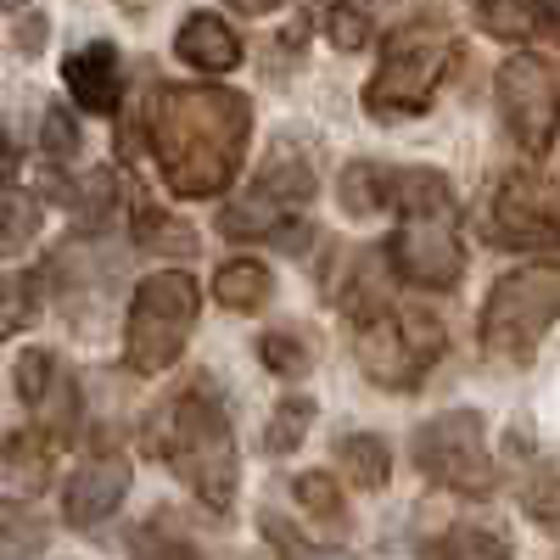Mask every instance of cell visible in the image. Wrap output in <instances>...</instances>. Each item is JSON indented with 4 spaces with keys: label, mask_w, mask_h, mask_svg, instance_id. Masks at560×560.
<instances>
[{
    "label": "cell",
    "mask_w": 560,
    "mask_h": 560,
    "mask_svg": "<svg viewBox=\"0 0 560 560\" xmlns=\"http://www.w3.org/2000/svg\"><path fill=\"white\" fill-rule=\"evenodd\" d=\"M39 34H45V23H39V18H34V23H28V28H23V51H39Z\"/></svg>",
    "instance_id": "obj_37"
},
{
    "label": "cell",
    "mask_w": 560,
    "mask_h": 560,
    "mask_svg": "<svg viewBox=\"0 0 560 560\" xmlns=\"http://www.w3.org/2000/svg\"><path fill=\"white\" fill-rule=\"evenodd\" d=\"M387 208L409 213V219H432L454 208V191L438 168H387Z\"/></svg>",
    "instance_id": "obj_15"
},
{
    "label": "cell",
    "mask_w": 560,
    "mask_h": 560,
    "mask_svg": "<svg viewBox=\"0 0 560 560\" xmlns=\"http://www.w3.org/2000/svg\"><path fill=\"white\" fill-rule=\"evenodd\" d=\"M51 471H57V448L51 438L39 432H12L0 443V504H28L51 488Z\"/></svg>",
    "instance_id": "obj_13"
},
{
    "label": "cell",
    "mask_w": 560,
    "mask_h": 560,
    "mask_svg": "<svg viewBox=\"0 0 560 560\" xmlns=\"http://www.w3.org/2000/svg\"><path fill=\"white\" fill-rule=\"evenodd\" d=\"M135 236L147 242L152 253H163V258H185V253H197V230H191V224H174L163 208H140Z\"/></svg>",
    "instance_id": "obj_25"
},
{
    "label": "cell",
    "mask_w": 560,
    "mask_h": 560,
    "mask_svg": "<svg viewBox=\"0 0 560 560\" xmlns=\"http://www.w3.org/2000/svg\"><path fill=\"white\" fill-rule=\"evenodd\" d=\"M287 224V202H275L269 191H253L247 197H236L224 213H219V230L224 236H236V242H253V236H275V230Z\"/></svg>",
    "instance_id": "obj_18"
},
{
    "label": "cell",
    "mask_w": 560,
    "mask_h": 560,
    "mask_svg": "<svg viewBox=\"0 0 560 560\" xmlns=\"http://www.w3.org/2000/svg\"><path fill=\"white\" fill-rule=\"evenodd\" d=\"M275 292V275L258 264V258H236L213 275V298L230 308V314H258Z\"/></svg>",
    "instance_id": "obj_17"
},
{
    "label": "cell",
    "mask_w": 560,
    "mask_h": 560,
    "mask_svg": "<svg viewBox=\"0 0 560 560\" xmlns=\"http://www.w3.org/2000/svg\"><path fill=\"white\" fill-rule=\"evenodd\" d=\"M314 168L298 158V152H275L269 163H264V174H258V191H269L275 202H287V208H298V202H308L314 197Z\"/></svg>",
    "instance_id": "obj_21"
},
{
    "label": "cell",
    "mask_w": 560,
    "mask_h": 560,
    "mask_svg": "<svg viewBox=\"0 0 560 560\" xmlns=\"http://www.w3.org/2000/svg\"><path fill=\"white\" fill-rule=\"evenodd\" d=\"M325 34L337 39V51H359V45L370 39V12H359V7H331V18H325Z\"/></svg>",
    "instance_id": "obj_32"
},
{
    "label": "cell",
    "mask_w": 560,
    "mask_h": 560,
    "mask_svg": "<svg viewBox=\"0 0 560 560\" xmlns=\"http://www.w3.org/2000/svg\"><path fill=\"white\" fill-rule=\"evenodd\" d=\"M124 7H140V0H124Z\"/></svg>",
    "instance_id": "obj_39"
},
{
    "label": "cell",
    "mask_w": 560,
    "mask_h": 560,
    "mask_svg": "<svg viewBox=\"0 0 560 560\" xmlns=\"http://www.w3.org/2000/svg\"><path fill=\"white\" fill-rule=\"evenodd\" d=\"M499 113L522 152H544L560 129V79L544 57H510L499 68Z\"/></svg>",
    "instance_id": "obj_8"
},
{
    "label": "cell",
    "mask_w": 560,
    "mask_h": 560,
    "mask_svg": "<svg viewBox=\"0 0 560 560\" xmlns=\"http://www.w3.org/2000/svg\"><path fill=\"white\" fill-rule=\"evenodd\" d=\"M308 427H314V398H303V393L280 398V409L269 415L264 448H269V454H292V448H298V443L308 438Z\"/></svg>",
    "instance_id": "obj_24"
},
{
    "label": "cell",
    "mask_w": 560,
    "mask_h": 560,
    "mask_svg": "<svg viewBox=\"0 0 560 560\" xmlns=\"http://www.w3.org/2000/svg\"><path fill=\"white\" fill-rule=\"evenodd\" d=\"M258 348H264V364L275 376H308L314 370V348H308L303 331H269Z\"/></svg>",
    "instance_id": "obj_26"
},
{
    "label": "cell",
    "mask_w": 560,
    "mask_h": 560,
    "mask_svg": "<svg viewBox=\"0 0 560 560\" xmlns=\"http://www.w3.org/2000/svg\"><path fill=\"white\" fill-rule=\"evenodd\" d=\"M454 62V34L438 28V23H409L398 28L387 45H382V68L376 79L364 84V113L370 118H415L427 113L438 84Z\"/></svg>",
    "instance_id": "obj_4"
},
{
    "label": "cell",
    "mask_w": 560,
    "mask_h": 560,
    "mask_svg": "<svg viewBox=\"0 0 560 560\" xmlns=\"http://www.w3.org/2000/svg\"><path fill=\"white\" fill-rule=\"evenodd\" d=\"M555 319H560V264H522L482 303V348L493 359H533Z\"/></svg>",
    "instance_id": "obj_5"
},
{
    "label": "cell",
    "mask_w": 560,
    "mask_h": 560,
    "mask_svg": "<svg viewBox=\"0 0 560 560\" xmlns=\"http://www.w3.org/2000/svg\"><path fill=\"white\" fill-rule=\"evenodd\" d=\"M12 168H18V140H12L7 124H0V179H12Z\"/></svg>",
    "instance_id": "obj_35"
},
{
    "label": "cell",
    "mask_w": 560,
    "mask_h": 560,
    "mask_svg": "<svg viewBox=\"0 0 560 560\" xmlns=\"http://www.w3.org/2000/svg\"><path fill=\"white\" fill-rule=\"evenodd\" d=\"M292 493L303 499V510H308V516H319V522H342V516H348L337 482L325 477V471H303V477L292 482Z\"/></svg>",
    "instance_id": "obj_27"
},
{
    "label": "cell",
    "mask_w": 560,
    "mask_h": 560,
    "mask_svg": "<svg viewBox=\"0 0 560 560\" xmlns=\"http://www.w3.org/2000/svg\"><path fill=\"white\" fill-rule=\"evenodd\" d=\"M39 303H45V292H39L34 269H12L7 280H0V342L28 331V325L39 319Z\"/></svg>",
    "instance_id": "obj_19"
},
{
    "label": "cell",
    "mask_w": 560,
    "mask_h": 560,
    "mask_svg": "<svg viewBox=\"0 0 560 560\" xmlns=\"http://www.w3.org/2000/svg\"><path fill=\"white\" fill-rule=\"evenodd\" d=\"M163 448H168V465L191 482V493L208 504V510H230L236 504V438H230V420L219 409L213 393H185L174 409H168V427H163Z\"/></svg>",
    "instance_id": "obj_2"
},
{
    "label": "cell",
    "mask_w": 560,
    "mask_h": 560,
    "mask_svg": "<svg viewBox=\"0 0 560 560\" xmlns=\"http://www.w3.org/2000/svg\"><path fill=\"white\" fill-rule=\"evenodd\" d=\"M337 465H342V477H348L353 488H387V471H393L387 443H382V438H370V432H353V438H342V448H337Z\"/></svg>",
    "instance_id": "obj_20"
},
{
    "label": "cell",
    "mask_w": 560,
    "mask_h": 560,
    "mask_svg": "<svg viewBox=\"0 0 560 560\" xmlns=\"http://www.w3.org/2000/svg\"><path fill=\"white\" fill-rule=\"evenodd\" d=\"M337 197H342V208L348 213H382L387 208V163H348L342 168V185H337Z\"/></svg>",
    "instance_id": "obj_23"
},
{
    "label": "cell",
    "mask_w": 560,
    "mask_h": 560,
    "mask_svg": "<svg viewBox=\"0 0 560 560\" xmlns=\"http://www.w3.org/2000/svg\"><path fill=\"white\" fill-rule=\"evenodd\" d=\"M415 465L454 493H493V459H488V438H482V415L477 409L432 415L415 432Z\"/></svg>",
    "instance_id": "obj_7"
},
{
    "label": "cell",
    "mask_w": 560,
    "mask_h": 560,
    "mask_svg": "<svg viewBox=\"0 0 560 560\" xmlns=\"http://www.w3.org/2000/svg\"><path fill=\"white\" fill-rule=\"evenodd\" d=\"M34 236H39V202L0 185V258L28 253V247H34Z\"/></svg>",
    "instance_id": "obj_22"
},
{
    "label": "cell",
    "mask_w": 560,
    "mask_h": 560,
    "mask_svg": "<svg viewBox=\"0 0 560 560\" xmlns=\"http://www.w3.org/2000/svg\"><path fill=\"white\" fill-rule=\"evenodd\" d=\"M39 544H45L39 522H0V560H28L39 555Z\"/></svg>",
    "instance_id": "obj_33"
},
{
    "label": "cell",
    "mask_w": 560,
    "mask_h": 560,
    "mask_svg": "<svg viewBox=\"0 0 560 560\" xmlns=\"http://www.w3.org/2000/svg\"><path fill=\"white\" fill-rule=\"evenodd\" d=\"M477 23L493 39H533L555 23V0H477Z\"/></svg>",
    "instance_id": "obj_16"
},
{
    "label": "cell",
    "mask_w": 560,
    "mask_h": 560,
    "mask_svg": "<svg viewBox=\"0 0 560 560\" xmlns=\"http://www.w3.org/2000/svg\"><path fill=\"white\" fill-rule=\"evenodd\" d=\"M488 236L504 247H560V185L538 174H510L493 197Z\"/></svg>",
    "instance_id": "obj_9"
},
{
    "label": "cell",
    "mask_w": 560,
    "mask_h": 560,
    "mask_svg": "<svg viewBox=\"0 0 560 560\" xmlns=\"http://www.w3.org/2000/svg\"><path fill=\"white\" fill-rule=\"evenodd\" d=\"M174 57L185 68H197V73H230L242 62V39H236V28H230L224 18L191 12L179 23V34H174Z\"/></svg>",
    "instance_id": "obj_14"
},
{
    "label": "cell",
    "mask_w": 560,
    "mask_h": 560,
    "mask_svg": "<svg viewBox=\"0 0 560 560\" xmlns=\"http://www.w3.org/2000/svg\"><path fill=\"white\" fill-rule=\"evenodd\" d=\"M23 7V0H0V12H18Z\"/></svg>",
    "instance_id": "obj_38"
},
{
    "label": "cell",
    "mask_w": 560,
    "mask_h": 560,
    "mask_svg": "<svg viewBox=\"0 0 560 560\" xmlns=\"http://www.w3.org/2000/svg\"><path fill=\"white\" fill-rule=\"evenodd\" d=\"M443 359V325L427 308H376L359 325V370L376 387L404 393Z\"/></svg>",
    "instance_id": "obj_6"
},
{
    "label": "cell",
    "mask_w": 560,
    "mask_h": 560,
    "mask_svg": "<svg viewBox=\"0 0 560 560\" xmlns=\"http://www.w3.org/2000/svg\"><path fill=\"white\" fill-rule=\"evenodd\" d=\"M253 135V102L224 84H174L152 107V152L174 197H219Z\"/></svg>",
    "instance_id": "obj_1"
},
{
    "label": "cell",
    "mask_w": 560,
    "mask_h": 560,
    "mask_svg": "<svg viewBox=\"0 0 560 560\" xmlns=\"http://www.w3.org/2000/svg\"><path fill=\"white\" fill-rule=\"evenodd\" d=\"M39 140H45V152H51L57 163H73L79 158V124H73V113L68 107H45Z\"/></svg>",
    "instance_id": "obj_29"
},
{
    "label": "cell",
    "mask_w": 560,
    "mask_h": 560,
    "mask_svg": "<svg viewBox=\"0 0 560 560\" xmlns=\"http://www.w3.org/2000/svg\"><path fill=\"white\" fill-rule=\"evenodd\" d=\"M264 533H269V544L287 555V560H353L348 549H325V544H308V538H298L287 522H264Z\"/></svg>",
    "instance_id": "obj_31"
},
{
    "label": "cell",
    "mask_w": 560,
    "mask_h": 560,
    "mask_svg": "<svg viewBox=\"0 0 560 560\" xmlns=\"http://www.w3.org/2000/svg\"><path fill=\"white\" fill-rule=\"evenodd\" d=\"M387 253H393V269L409 280V287H427V292H454L459 275H465V247H459L454 224L443 213L404 219Z\"/></svg>",
    "instance_id": "obj_10"
},
{
    "label": "cell",
    "mask_w": 560,
    "mask_h": 560,
    "mask_svg": "<svg viewBox=\"0 0 560 560\" xmlns=\"http://www.w3.org/2000/svg\"><path fill=\"white\" fill-rule=\"evenodd\" d=\"M62 79H68L73 102H79L84 113H113L118 96H124V62H118V45L90 39V45H79V51H68Z\"/></svg>",
    "instance_id": "obj_12"
},
{
    "label": "cell",
    "mask_w": 560,
    "mask_h": 560,
    "mask_svg": "<svg viewBox=\"0 0 560 560\" xmlns=\"http://www.w3.org/2000/svg\"><path fill=\"white\" fill-rule=\"evenodd\" d=\"M522 504H527L533 522H560V477H538V482L522 493Z\"/></svg>",
    "instance_id": "obj_34"
},
{
    "label": "cell",
    "mask_w": 560,
    "mask_h": 560,
    "mask_svg": "<svg viewBox=\"0 0 560 560\" xmlns=\"http://www.w3.org/2000/svg\"><path fill=\"white\" fill-rule=\"evenodd\" d=\"M129 555L135 560H197V549L185 544V538H174L168 527H140L135 544H129Z\"/></svg>",
    "instance_id": "obj_30"
},
{
    "label": "cell",
    "mask_w": 560,
    "mask_h": 560,
    "mask_svg": "<svg viewBox=\"0 0 560 560\" xmlns=\"http://www.w3.org/2000/svg\"><path fill=\"white\" fill-rule=\"evenodd\" d=\"M230 7L247 12V18H264V12H275V7H280V0H230Z\"/></svg>",
    "instance_id": "obj_36"
},
{
    "label": "cell",
    "mask_w": 560,
    "mask_h": 560,
    "mask_svg": "<svg viewBox=\"0 0 560 560\" xmlns=\"http://www.w3.org/2000/svg\"><path fill=\"white\" fill-rule=\"evenodd\" d=\"M124 493H129V459L124 454H102V459H90V465H79V471L68 477V488H62V516H68V527H102L113 510L124 504Z\"/></svg>",
    "instance_id": "obj_11"
},
{
    "label": "cell",
    "mask_w": 560,
    "mask_h": 560,
    "mask_svg": "<svg viewBox=\"0 0 560 560\" xmlns=\"http://www.w3.org/2000/svg\"><path fill=\"white\" fill-rule=\"evenodd\" d=\"M197 314H202V292L185 269H158L140 280L124 319V359L135 376H163L191 342Z\"/></svg>",
    "instance_id": "obj_3"
},
{
    "label": "cell",
    "mask_w": 560,
    "mask_h": 560,
    "mask_svg": "<svg viewBox=\"0 0 560 560\" xmlns=\"http://www.w3.org/2000/svg\"><path fill=\"white\" fill-rule=\"evenodd\" d=\"M51 382H57V359L45 353V348H23V359H18V398L34 409Z\"/></svg>",
    "instance_id": "obj_28"
}]
</instances>
